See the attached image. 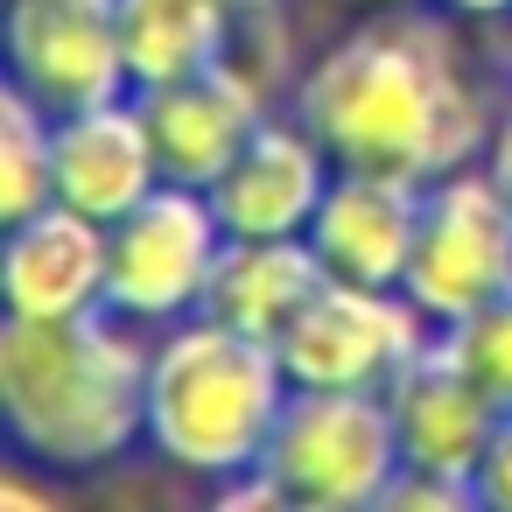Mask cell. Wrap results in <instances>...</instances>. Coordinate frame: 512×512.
I'll list each match as a JSON object with an SVG mask.
<instances>
[{
    "instance_id": "7",
    "label": "cell",
    "mask_w": 512,
    "mask_h": 512,
    "mask_svg": "<svg viewBox=\"0 0 512 512\" xmlns=\"http://www.w3.org/2000/svg\"><path fill=\"white\" fill-rule=\"evenodd\" d=\"M442 330L421 316L407 288H365V281H323L309 309L281 330V365L295 386H358L386 393Z\"/></svg>"
},
{
    "instance_id": "10",
    "label": "cell",
    "mask_w": 512,
    "mask_h": 512,
    "mask_svg": "<svg viewBox=\"0 0 512 512\" xmlns=\"http://www.w3.org/2000/svg\"><path fill=\"white\" fill-rule=\"evenodd\" d=\"M330 176H337V155L288 113L239 148V162L211 183V204L232 239H309L330 197Z\"/></svg>"
},
{
    "instance_id": "4",
    "label": "cell",
    "mask_w": 512,
    "mask_h": 512,
    "mask_svg": "<svg viewBox=\"0 0 512 512\" xmlns=\"http://www.w3.org/2000/svg\"><path fill=\"white\" fill-rule=\"evenodd\" d=\"M400 463L393 400L358 386H295L260 456L288 512H379Z\"/></svg>"
},
{
    "instance_id": "11",
    "label": "cell",
    "mask_w": 512,
    "mask_h": 512,
    "mask_svg": "<svg viewBox=\"0 0 512 512\" xmlns=\"http://www.w3.org/2000/svg\"><path fill=\"white\" fill-rule=\"evenodd\" d=\"M421 190L414 176H386V169H337L330 197L309 225L316 260L337 281H365V288H407V260H414V232H421Z\"/></svg>"
},
{
    "instance_id": "24",
    "label": "cell",
    "mask_w": 512,
    "mask_h": 512,
    "mask_svg": "<svg viewBox=\"0 0 512 512\" xmlns=\"http://www.w3.org/2000/svg\"><path fill=\"white\" fill-rule=\"evenodd\" d=\"M505 64H512V22H505Z\"/></svg>"
},
{
    "instance_id": "22",
    "label": "cell",
    "mask_w": 512,
    "mask_h": 512,
    "mask_svg": "<svg viewBox=\"0 0 512 512\" xmlns=\"http://www.w3.org/2000/svg\"><path fill=\"white\" fill-rule=\"evenodd\" d=\"M225 8H232L239 22H260V15H274V0H225Z\"/></svg>"
},
{
    "instance_id": "2",
    "label": "cell",
    "mask_w": 512,
    "mask_h": 512,
    "mask_svg": "<svg viewBox=\"0 0 512 512\" xmlns=\"http://www.w3.org/2000/svg\"><path fill=\"white\" fill-rule=\"evenodd\" d=\"M0 421L36 470H106L148 442V344L127 316H0Z\"/></svg>"
},
{
    "instance_id": "17",
    "label": "cell",
    "mask_w": 512,
    "mask_h": 512,
    "mask_svg": "<svg viewBox=\"0 0 512 512\" xmlns=\"http://www.w3.org/2000/svg\"><path fill=\"white\" fill-rule=\"evenodd\" d=\"M57 204V113L22 85L0 92V225Z\"/></svg>"
},
{
    "instance_id": "16",
    "label": "cell",
    "mask_w": 512,
    "mask_h": 512,
    "mask_svg": "<svg viewBox=\"0 0 512 512\" xmlns=\"http://www.w3.org/2000/svg\"><path fill=\"white\" fill-rule=\"evenodd\" d=\"M246 22L225 0H120V57H127V85L155 92L176 78L211 71L218 57H232V36Z\"/></svg>"
},
{
    "instance_id": "20",
    "label": "cell",
    "mask_w": 512,
    "mask_h": 512,
    "mask_svg": "<svg viewBox=\"0 0 512 512\" xmlns=\"http://www.w3.org/2000/svg\"><path fill=\"white\" fill-rule=\"evenodd\" d=\"M484 169L498 176V190H505V204H512V99H505V113H498V134H491V148H484Z\"/></svg>"
},
{
    "instance_id": "18",
    "label": "cell",
    "mask_w": 512,
    "mask_h": 512,
    "mask_svg": "<svg viewBox=\"0 0 512 512\" xmlns=\"http://www.w3.org/2000/svg\"><path fill=\"white\" fill-rule=\"evenodd\" d=\"M449 337V351L477 372V386L498 400V407H512V281L477 309V316H463L456 330H442Z\"/></svg>"
},
{
    "instance_id": "6",
    "label": "cell",
    "mask_w": 512,
    "mask_h": 512,
    "mask_svg": "<svg viewBox=\"0 0 512 512\" xmlns=\"http://www.w3.org/2000/svg\"><path fill=\"white\" fill-rule=\"evenodd\" d=\"M512 281V204L491 169H449L421 190V232L407 260V295L435 330H456Z\"/></svg>"
},
{
    "instance_id": "13",
    "label": "cell",
    "mask_w": 512,
    "mask_h": 512,
    "mask_svg": "<svg viewBox=\"0 0 512 512\" xmlns=\"http://www.w3.org/2000/svg\"><path fill=\"white\" fill-rule=\"evenodd\" d=\"M162 183L169 176H162V155H155V134L134 92L57 113V204L113 225Z\"/></svg>"
},
{
    "instance_id": "21",
    "label": "cell",
    "mask_w": 512,
    "mask_h": 512,
    "mask_svg": "<svg viewBox=\"0 0 512 512\" xmlns=\"http://www.w3.org/2000/svg\"><path fill=\"white\" fill-rule=\"evenodd\" d=\"M442 8H449L456 22H498V29L512 22V0H442Z\"/></svg>"
},
{
    "instance_id": "9",
    "label": "cell",
    "mask_w": 512,
    "mask_h": 512,
    "mask_svg": "<svg viewBox=\"0 0 512 512\" xmlns=\"http://www.w3.org/2000/svg\"><path fill=\"white\" fill-rule=\"evenodd\" d=\"M134 99L148 113L162 176L169 183H190V190H211L239 162V148L274 120L267 78L246 57H218L197 78H176V85H155V92H134Z\"/></svg>"
},
{
    "instance_id": "1",
    "label": "cell",
    "mask_w": 512,
    "mask_h": 512,
    "mask_svg": "<svg viewBox=\"0 0 512 512\" xmlns=\"http://www.w3.org/2000/svg\"><path fill=\"white\" fill-rule=\"evenodd\" d=\"M295 120L337 155V169H386L435 183L470 169L498 113L470 71L456 15L442 8H372L295 78Z\"/></svg>"
},
{
    "instance_id": "23",
    "label": "cell",
    "mask_w": 512,
    "mask_h": 512,
    "mask_svg": "<svg viewBox=\"0 0 512 512\" xmlns=\"http://www.w3.org/2000/svg\"><path fill=\"white\" fill-rule=\"evenodd\" d=\"M344 8H365L372 15V8H421V0H344Z\"/></svg>"
},
{
    "instance_id": "5",
    "label": "cell",
    "mask_w": 512,
    "mask_h": 512,
    "mask_svg": "<svg viewBox=\"0 0 512 512\" xmlns=\"http://www.w3.org/2000/svg\"><path fill=\"white\" fill-rule=\"evenodd\" d=\"M225 218L211 190L162 183L127 218L106 225V309L134 330H169L183 316H204L211 274L225 260Z\"/></svg>"
},
{
    "instance_id": "14",
    "label": "cell",
    "mask_w": 512,
    "mask_h": 512,
    "mask_svg": "<svg viewBox=\"0 0 512 512\" xmlns=\"http://www.w3.org/2000/svg\"><path fill=\"white\" fill-rule=\"evenodd\" d=\"M0 309L8 316H92L106 309V225L43 204L8 225L0 246Z\"/></svg>"
},
{
    "instance_id": "8",
    "label": "cell",
    "mask_w": 512,
    "mask_h": 512,
    "mask_svg": "<svg viewBox=\"0 0 512 512\" xmlns=\"http://www.w3.org/2000/svg\"><path fill=\"white\" fill-rule=\"evenodd\" d=\"M8 85L50 113L134 92L120 57V0H8Z\"/></svg>"
},
{
    "instance_id": "19",
    "label": "cell",
    "mask_w": 512,
    "mask_h": 512,
    "mask_svg": "<svg viewBox=\"0 0 512 512\" xmlns=\"http://www.w3.org/2000/svg\"><path fill=\"white\" fill-rule=\"evenodd\" d=\"M477 505L484 512H512V407L498 414L491 442H484V463H477Z\"/></svg>"
},
{
    "instance_id": "15",
    "label": "cell",
    "mask_w": 512,
    "mask_h": 512,
    "mask_svg": "<svg viewBox=\"0 0 512 512\" xmlns=\"http://www.w3.org/2000/svg\"><path fill=\"white\" fill-rule=\"evenodd\" d=\"M323 281H330V267L316 260L309 239H225V260L211 274L204 316L281 344V330L309 309V295Z\"/></svg>"
},
{
    "instance_id": "3",
    "label": "cell",
    "mask_w": 512,
    "mask_h": 512,
    "mask_svg": "<svg viewBox=\"0 0 512 512\" xmlns=\"http://www.w3.org/2000/svg\"><path fill=\"white\" fill-rule=\"evenodd\" d=\"M295 379L281 344L218 316H183L148 344V449L204 484L260 470Z\"/></svg>"
},
{
    "instance_id": "12",
    "label": "cell",
    "mask_w": 512,
    "mask_h": 512,
    "mask_svg": "<svg viewBox=\"0 0 512 512\" xmlns=\"http://www.w3.org/2000/svg\"><path fill=\"white\" fill-rule=\"evenodd\" d=\"M393 428H400V456L414 470H435V477H463L477 484V463H484V442L498 428V400L477 386V372L449 351V337H435L393 386Z\"/></svg>"
}]
</instances>
